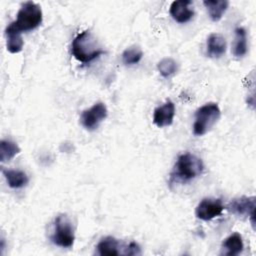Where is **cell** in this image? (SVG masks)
I'll return each instance as SVG.
<instances>
[{
	"label": "cell",
	"instance_id": "1",
	"mask_svg": "<svg viewBox=\"0 0 256 256\" xmlns=\"http://www.w3.org/2000/svg\"><path fill=\"white\" fill-rule=\"evenodd\" d=\"M204 170L202 160L192 153H183L179 155L177 161L170 173L169 185L173 186L179 183L189 182L200 176Z\"/></svg>",
	"mask_w": 256,
	"mask_h": 256
},
{
	"label": "cell",
	"instance_id": "2",
	"mask_svg": "<svg viewBox=\"0 0 256 256\" xmlns=\"http://www.w3.org/2000/svg\"><path fill=\"white\" fill-rule=\"evenodd\" d=\"M73 57L81 63H89L104 53L96 37L89 30L79 33L71 43Z\"/></svg>",
	"mask_w": 256,
	"mask_h": 256
},
{
	"label": "cell",
	"instance_id": "3",
	"mask_svg": "<svg viewBox=\"0 0 256 256\" xmlns=\"http://www.w3.org/2000/svg\"><path fill=\"white\" fill-rule=\"evenodd\" d=\"M43 15L41 7L32 1L25 2L17 13L16 20L11 22L7 27L22 33L32 31L42 23Z\"/></svg>",
	"mask_w": 256,
	"mask_h": 256
},
{
	"label": "cell",
	"instance_id": "4",
	"mask_svg": "<svg viewBox=\"0 0 256 256\" xmlns=\"http://www.w3.org/2000/svg\"><path fill=\"white\" fill-rule=\"evenodd\" d=\"M221 111L217 103L209 102L198 108L195 112V121L193 124V133L196 136H202L209 132L218 122Z\"/></svg>",
	"mask_w": 256,
	"mask_h": 256
},
{
	"label": "cell",
	"instance_id": "5",
	"mask_svg": "<svg viewBox=\"0 0 256 256\" xmlns=\"http://www.w3.org/2000/svg\"><path fill=\"white\" fill-rule=\"evenodd\" d=\"M75 240L74 228L71 221L65 214H60L54 222V232L51 236V241L56 246L62 248H70Z\"/></svg>",
	"mask_w": 256,
	"mask_h": 256
},
{
	"label": "cell",
	"instance_id": "6",
	"mask_svg": "<svg viewBox=\"0 0 256 256\" xmlns=\"http://www.w3.org/2000/svg\"><path fill=\"white\" fill-rule=\"evenodd\" d=\"M108 114L107 107L102 102L95 103L89 109L82 112L80 116L81 125L89 131H93L99 127L101 122L106 119Z\"/></svg>",
	"mask_w": 256,
	"mask_h": 256
},
{
	"label": "cell",
	"instance_id": "7",
	"mask_svg": "<svg viewBox=\"0 0 256 256\" xmlns=\"http://www.w3.org/2000/svg\"><path fill=\"white\" fill-rule=\"evenodd\" d=\"M223 210L224 206L220 199L204 198L196 206L195 215L200 220L209 221L220 216Z\"/></svg>",
	"mask_w": 256,
	"mask_h": 256
},
{
	"label": "cell",
	"instance_id": "8",
	"mask_svg": "<svg viewBox=\"0 0 256 256\" xmlns=\"http://www.w3.org/2000/svg\"><path fill=\"white\" fill-rule=\"evenodd\" d=\"M255 197L243 196L237 199H233L229 204V210L239 216H249L252 225L254 226L255 218Z\"/></svg>",
	"mask_w": 256,
	"mask_h": 256
},
{
	"label": "cell",
	"instance_id": "9",
	"mask_svg": "<svg viewBox=\"0 0 256 256\" xmlns=\"http://www.w3.org/2000/svg\"><path fill=\"white\" fill-rule=\"evenodd\" d=\"M175 116V105L168 100L163 105L157 107L153 113V123L159 127H167L173 123Z\"/></svg>",
	"mask_w": 256,
	"mask_h": 256
},
{
	"label": "cell",
	"instance_id": "10",
	"mask_svg": "<svg viewBox=\"0 0 256 256\" xmlns=\"http://www.w3.org/2000/svg\"><path fill=\"white\" fill-rule=\"evenodd\" d=\"M192 2L190 0L173 1L170 5V15L178 23H186L194 16V10L190 7Z\"/></svg>",
	"mask_w": 256,
	"mask_h": 256
},
{
	"label": "cell",
	"instance_id": "11",
	"mask_svg": "<svg viewBox=\"0 0 256 256\" xmlns=\"http://www.w3.org/2000/svg\"><path fill=\"white\" fill-rule=\"evenodd\" d=\"M226 52V40L219 33H212L207 38V55L210 58H220Z\"/></svg>",
	"mask_w": 256,
	"mask_h": 256
},
{
	"label": "cell",
	"instance_id": "12",
	"mask_svg": "<svg viewBox=\"0 0 256 256\" xmlns=\"http://www.w3.org/2000/svg\"><path fill=\"white\" fill-rule=\"evenodd\" d=\"M244 243L239 233H233L222 243L221 254L226 256H236L243 251Z\"/></svg>",
	"mask_w": 256,
	"mask_h": 256
},
{
	"label": "cell",
	"instance_id": "13",
	"mask_svg": "<svg viewBox=\"0 0 256 256\" xmlns=\"http://www.w3.org/2000/svg\"><path fill=\"white\" fill-rule=\"evenodd\" d=\"M2 173L10 188H13V189L23 188L29 182V178L24 171L13 170V169H2Z\"/></svg>",
	"mask_w": 256,
	"mask_h": 256
},
{
	"label": "cell",
	"instance_id": "14",
	"mask_svg": "<svg viewBox=\"0 0 256 256\" xmlns=\"http://www.w3.org/2000/svg\"><path fill=\"white\" fill-rule=\"evenodd\" d=\"M97 253L102 256H114L120 254V243L119 241L112 237L106 236L102 238L96 246Z\"/></svg>",
	"mask_w": 256,
	"mask_h": 256
},
{
	"label": "cell",
	"instance_id": "15",
	"mask_svg": "<svg viewBox=\"0 0 256 256\" xmlns=\"http://www.w3.org/2000/svg\"><path fill=\"white\" fill-rule=\"evenodd\" d=\"M5 35H6V48L10 53L16 54L22 51L24 42L23 38L21 36V33L6 27L5 30Z\"/></svg>",
	"mask_w": 256,
	"mask_h": 256
},
{
	"label": "cell",
	"instance_id": "16",
	"mask_svg": "<svg viewBox=\"0 0 256 256\" xmlns=\"http://www.w3.org/2000/svg\"><path fill=\"white\" fill-rule=\"evenodd\" d=\"M204 6L207 8L209 16L212 21H219L223 14L228 8V1L226 0H214V1H204Z\"/></svg>",
	"mask_w": 256,
	"mask_h": 256
},
{
	"label": "cell",
	"instance_id": "17",
	"mask_svg": "<svg viewBox=\"0 0 256 256\" xmlns=\"http://www.w3.org/2000/svg\"><path fill=\"white\" fill-rule=\"evenodd\" d=\"M247 33L243 27L235 29V40L233 45V54L236 57H242L247 53Z\"/></svg>",
	"mask_w": 256,
	"mask_h": 256
},
{
	"label": "cell",
	"instance_id": "18",
	"mask_svg": "<svg viewBox=\"0 0 256 256\" xmlns=\"http://www.w3.org/2000/svg\"><path fill=\"white\" fill-rule=\"evenodd\" d=\"M20 152V147L14 141L2 139L0 141V160L2 163L12 160Z\"/></svg>",
	"mask_w": 256,
	"mask_h": 256
},
{
	"label": "cell",
	"instance_id": "19",
	"mask_svg": "<svg viewBox=\"0 0 256 256\" xmlns=\"http://www.w3.org/2000/svg\"><path fill=\"white\" fill-rule=\"evenodd\" d=\"M143 57V51L139 46L133 45L125 49L122 53V61L125 65L137 64Z\"/></svg>",
	"mask_w": 256,
	"mask_h": 256
},
{
	"label": "cell",
	"instance_id": "20",
	"mask_svg": "<svg viewBox=\"0 0 256 256\" xmlns=\"http://www.w3.org/2000/svg\"><path fill=\"white\" fill-rule=\"evenodd\" d=\"M177 68H178L177 62L170 57L161 59L157 64V69L159 73L165 78H168L171 75L175 74L177 71Z\"/></svg>",
	"mask_w": 256,
	"mask_h": 256
},
{
	"label": "cell",
	"instance_id": "21",
	"mask_svg": "<svg viewBox=\"0 0 256 256\" xmlns=\"http://www.w3.org/2000/svg\"><path fill=\"white\" fill-rule=\"evenodd\" d=\"M124 249H125V251H124L125 255H138V254H141L140 248H139L138 244L135 243V242L129 243V245L126 248H124Z\"/></svg>",
	"mask_w": 256,
	"mask_h": 256
}]
</instances>
